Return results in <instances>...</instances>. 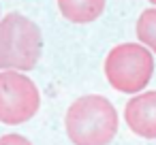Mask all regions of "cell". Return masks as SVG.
<instances>
[{
	"mask_svg": "<svg viewBox=\"0 0 156 145\" xmlns=\"http://www.w3.org/2000/svg\"><path fill=\"white\" fill-rule=\"evenodd\" d=\"M118 111L109 98L86 94L71 102L64 128L75 145H109L118 134Z\"/></svg>",
	"mask_w": 156,
	"mask_h": 145,
	"instance_id": "6da1fadb",
	"label": "cell"
},
{
	"mask_svg": "<svg viewBox=\"0 0 156 145\" xmlns=\"http://www.w3.org/2000/svg\"><path fill=\"white\" fill-rule=\"evenodd\" d=\"M43 54L41 28L22 13L0 19V71H32Z\"/></svg>",
	"mask_w": 156,
	"mask_h": 145,
	"instance_id": "7a4b0ae2",
	"label": "cell"
},
{
	"mask_svg": "<svg viewBox=\"0 0 156 145\" xmlns=\"http://www.w3.org/2000/svg\"><path fill=\"white\" fill-rule=\"evenodd\" d=\"M105 77L109 85L122 94H139L154 75V54L137 43H120L105 58Z\"/></svg>",
	"mask_w": 156,
	"mask_h": 145,
	"instance_id": "3957f363",
	"label": "cell"
},
{
	"mask_svg": "<svg viewBox=\"0 0 156 145\" xmlns=\"http://www.w3.org/2000/svg\"><path fill=\"white\" fill-rule=\"evenodd\" d=\"M41 94L37 83L20 71L0 73V124H24L37 115Z\"/></svg>",
	"mask_w": 156,
	"mask_h": 145,
	"instance_id": "277c9868",
	"label": "cell"
},
{
	"mask_svg": "<svg viewBox=\"0 0 156 145\" xmlns=\"http://www.w3.org/2000/svg\"><path fill=\"white\" fill-rule=\"evenodd\" d=\"M126 126L141 139H156V90L135 94L124 107Z\"/></svg>",
	"mask_w": 156,
	"mask_h": 145,
	"instance_id": "5b68a950",
	"label": "cell"
},
{
	"mask_svg": "<svg viewBox=\"0 0 156 145\" xmlns=\"http://www.w3.org/2000/svg\"><path fill=\"white\" fill-rule=\"evenodd\" d=\"M107 0H58V9L64 19L73 24H92L105 11Z\"/></svg>",
	"mask_w": 156,
	"mask_h": 145,
	"instance_id": "8992f818",
	"label": "cell"
},
{
	"mask_svg": "<svg viewBox=\"0 0 156 145\" xmlns=\"http://www.w3.org/2000/svg\"><path fill=\"white\" fill-rule=\"evenodd\" d=\"M135 32H137L139 43L145 45L152 54H156V7L145 9L139 15L137 26H135Z\"/></svg>",
	"mask_w": 156,
	"mask_h": 145,
	"instance_id": "52a82bcc",
	"label": "cell"
},
{
	"mask_svg": "<svg viewBox=\"0 0 156 145\" xmlns=\"http://www.w3.org/2000/svg\"><path fill=\"white\" fill-rule=\"evenodd\" d=\"M0 145H32V141H28L24 134H2Z\"/></svg>",
	"mask_w": 156,
	"mask_h": 145,
	"instance_id": "ba28073f",
	"label": "cell"
},
{
	"mask_svg": "<svg viewBox=\"0 0 156 145\" xmlns=\"http://www.w3.org/2000/svg\"><path fill=\"white\" fill-rule=\"evenodd\" d=\"M147 2H150V5H154V7H156V0H147Z\"/></svg>",
	"mask_w": 156,
	"mask_h": 145,
	"instance_id": "9c48e42d",
	"label": "cell"
}]
</instances>
